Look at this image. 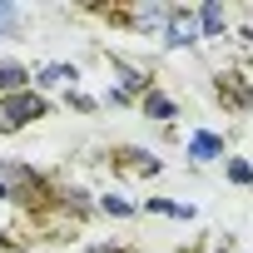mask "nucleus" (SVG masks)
<instances>
[{"label": "nucleus", "mask_w": 253, "mask_h": 253, "mask_svg": "<svg viewBox=\"0 0 253 253\" xmlns=\"http://www.w3.org/2000/svg\"><path fill=\"white\" fill-rule=\"evenodd\" d=\"M15 20H20L15 5H0V30H15Z\"/></svg>", "instance_id": "obj_11"}, {"label": "nucleus", "mask_w": 253, "mask_h": 253, "mask_svg": "<svg viewBox=\"0 0 253 253\" xmlns=\"http://www.w3.org/2000/svg\"><path fill=\"white\" fill-rule=\"evenodd\" d=\"M164 35H169V45H194L199 40V15H189V10H169V25H164Z\"/></svg>", "instance_id": "obj_2"}, {"label": "nucleus", "mask_w": 253, "mask_h": 253, "mask_svg": "<svg viewBox=\"0 0 253 253\" xmlns=\"http://www.w3.org/2000/svg\"><path fill=\"white\" fill-rule=\"evenodd\" d=\"M149 209H154V213H169V218H194V209H189V204H164V199H149Z\"/></svg>", "instance_id": "obj_8"}, {"label": "nucleus", "mask_w": 253, "mask_h": 253, "mask_svg": "<svg viewBox=\"0 0 253 253\" xmlns=\"http://www.w3.org/2000/svg\"><path fill=\"white\" fill-rule=\"evenodd\" d=\"M75 80H80L75 65H45L40 70V84H75Z\"/></svg>", "instance_id": "obj_6"}, {"label": "nucleus", "mask_w": 253, "mask_h": 253, "mask_svg": "<svg viewBox=\"0 0 253 253\" xmlns=\"http://www.w3.org/2000/svg\"><path fill=\"white\" fill-rule=\"evenodd\" d=\"M99 204H104V209H109V213H119V218H129V213H134V204H124V199H119V194H104V199H99Z\"/></svg>", "instance_id": "obj_9"}, {"label": "nucleus", "mask_w": 253, "mask_h": 253, "mask_svg": "<svg viewBox=\"0 0 253 253\" xmlns=\"http://www.w3.org/2000/svg\"><path fill=\"white\" fill-rule=\"evenodd\" d=\"M228 179H233V184H253V169H248L243 159H233V164H228Z\"/></svg>", "instance_id": "obj_10"}, {"label": "nucleus", "mask_w": 253, "mask_h": 253, "mask_svg": "<svg viewBox=\"0 0 253 253\" xmlns=\"http://www.w3.org/2000/svg\"><path fill=\"white\" fill-rule=\"evenodd\" d=\"M25 80H30V70H20L15 60H0V89H25Z\"/></svg>", "instance_id": "obj_4"}, {"label": "nucleus", "mask_w": 253, "mask_h": 253, "mask_svg": "<svg viewBox=\"0 0 253 253\" xmlns=\"http://www.w3.org/2000/svg\"><path fill=\"white\" fill-rule=\"evenodd\" d=\"M144 109L154 119H174V99H164V94H144Z\"/></svg>", "instance_id": "obj_7"}, {"label": "nucleus", "mask_w": 253, "mask_h": 253, "mask_svg": "<svg viewBox=\"0 0 253 253\" xmlns=\"http://www.w3.org/2000/svg\"><path fill=\"white\" fill-rule=\"evenodd\" d=\"M89 253H119V248H89Z\"/></svg>", "instance_id": "obj_12"}, {"label": "nucleus", "mask_w": 253, "mask_h": 253, "mask_svg": "<svg viewBox=\"0 0 253 253\" xmlns=\"http://www.w3.org/2000/svg\"><path fill=\"white\" fill-rule=\"evenodd\" d=\"M228 25V15H223V5H204V15H199V35H218Z\"/></svg>", "instance_id": "obj_5"}, {"label": "nucleus", "mask_w": 253, "mask_h": 253, "mask_svg": "<svg viewBox=\"0 0 253 253\" xmlns=\"http://www.w3.org/2000/svg\"><path fill=\"white\" fill-rule=\"evenodd\" d=\"M218 154H223V139H218V134L199 129V134L189 139V159H218Z\"/></svg>", "instance_id": "obj_3"}, {"label": "nucleus", "mask_w": 253, "mask_h": 253, "mask_svg": "<svg viewBox=\"0 0 253 253\" xmlns=\"http://www.w3.org/2000/svg\"><path fill=\"white\" fill-rule=\"evenodd\" d=\"M40 114H45V99L30 89H15L10 99H0V129H20V124H30Z\"/></svg>", "instance_id": "obj_1"}, {"label": "nucleus", "mask_w": 253, "mask_h": 253, "mask_svg": "<svg viewBox=\"0 0 253 253\" xmlns=\"http://www.w3.org/2000/svg\"><path fill=\"white\" fill-rule=\"evenodd\" d=\"M0 199H5V184H0Z\"/></svg>", "instance_id": "obj_13"}]
</instances>
